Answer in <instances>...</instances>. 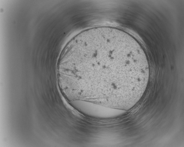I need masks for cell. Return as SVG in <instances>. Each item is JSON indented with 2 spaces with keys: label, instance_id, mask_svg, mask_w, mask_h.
Listing matches in <instances>:
<instances>
[{
  "label": "cell",
  "instance_id": "1",
  "mask_svg": "<svg viewBox=\"0 0 184 147\" xmlns=\"http://www.w3.org/2000/svg\"><path fill=\"white\" fill-rule=\"evenodd\" d=\"M149 74L144 55L109 39L95 42L87 47L72 63L70 76L85 99L120 108L138 97Z\"/></svg>",
  "mask_w": 184,
  "mask_h": 147
}]
</instances>
